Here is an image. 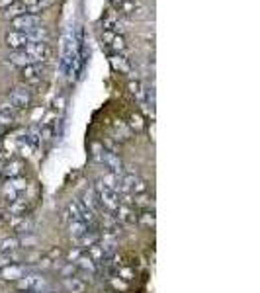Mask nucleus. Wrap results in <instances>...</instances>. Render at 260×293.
Returning a JSON list of instances; mask_svg holds the SVG:
<instances>
[{
	"label": "nucleus",
	"mask_w": 260,
	"mask_h": 293,
	"mask_svg": "<svg viewBox=\"0 0 260 293\" xmlns=\"http://www.w3.org/2000/svg\"><path fill=\"white\" fill-rule=\"evenodd\" d=\"M131 203H135L137 207H149L151 205V199L145 194H135V197L131 199Z\"/></svg>",
	"instance_id": "obj_26"
},
{
	"label": "nucleus",
	"mask_w": 260,
	"mask_h": 293,
	"mask_svg": "<svg viewBox=\"0 0 260 293\" xmlns=\"http://www.w3.org/2000/svg\"><path fill=\"white\" fill-rule=\"evenodd\" d=\"M98 161L104 164L106 168H110V172L116 174V176H120L124 172V163L120 161V157L114 151H102L100 157H98Z\"/></svg>",
	"instance_id": "obj_4"
},
{
	"label": "nucleus",
	"mask_w": 260,
	"mask_h": 293,
	"mask_svg": "<svg viewBox=\"0 0 260 293\" xmlns=\"http://www.w3.org/2000/svg\"><path fill=\"white\" fill-rule=\"evenodd\" d=\"M39 26H41V18L37 14H24L20 18L12 20L14 32H32V30L39 28Z\"/></svg>",
	"instance_id": "obj_3"
},
{
	"label": "nucleus",
	"mask_w": 260,
	"mask_h": 293,
	"mask_svg": "<svg viewBox=\"0 0 260 293\" xmlns=\"http://www.w3.org/2000/svg\"><path fill=\"white\" fill-rule=\"evenodd\" d=\"M24 276V268L22 266H6V268H2V278L4 280H20Z\"/></svg>",
	"instance_id": "obj_17"
},
{
	"label": "nucleus",
	"mask_w": 260,
	"mask_h": 293,
	"mask_svg": "<svg viewBox=\"0 0 260 293\" xmlns=\"http://www.w3.org/2000/svg\"><path fill=\"white\" fill-rule=\"evenodd\" d=\"M20 246V242H18V238H4L2 242H0V254H12L16 248Z\"/></svg>",
	"instance_id": "obj_23"
},
{
	"label": "nucleus",
	"mask_w": 260,
	"mask_h": 293,
	"mask_svg": "<svg viewBox=\"0 0 260 293\" xmlns=\"http://www.w3.org/2000/svg\"><path fill=\"white\" fill-rule=\"evenodd\" d=\"M94 192L98 195V201L104 205V207H108L110 211H114L122 201H120V194L118 192H114V190H110V188H106L104 184H100L98 182L96 188H94Z\"/></svg>",
	"instance_id": "obj_2"
},
{
	"label": "nucleus",
	"mask_w": 260,
	"mask_h": 293,
	"mask_svg": "<svg viewBox=\"0 0 260 293\" xmlns=\"http://www.w3.org/2000/svg\"><path fill=\"white\" fill-rule=\"evenodd\" d=\"M24 14H28V10H26V6H24L22 2H16V4H12L10 8H6V10H4V16H6V18H10V20L20 18V16H24Z\"/></svg>",
	"instance_id": "obj_18"
},
{
	"label": "nucleus",
	"mask_w": 260,
	"mask_h": 293,
	"mask_svg": "<svg viewBox=\"0 0 260 293\" xmlns=\"http://www.w3.org/2000/svg\"><path fill=\"white\" fill-rule=\"evenodd\" d=\"M12 262H14V256H12V254H0V270L6 268V266H10Z\"/></svg>",
	"instance_id": "obj_28"
},
{
	"label": "nucleus",
	"mask_w": 260,
	"mask_h": 293,
	"mask_svg": "<svg viewBox=\"0 0 260 293\" xmlns=\"http://www.w3.org/2000/svg\"><path fill=\"white\" fill-rule=\"evenodd\" d=\"M16 117H18V110L10 102H2L0 104V125L8 129L16 121Z\"/></svg>",
	"instance_id": "obj_8"
},
{
	"label": "nucleus",
	"mask_w": 260,
	"mask_h": 293,
	"mask_svg": "<svg viewBox=\"0 0 260 293\" xmlns=\"http://www.w3.org/2000/svg\"><path fill=\"white\" fill-rule=\"evenodd\" d=\"M82 203H84L90 211H94V213H98V209H100V201H98V195L94 190H86V192H84Z\"/></svg>",
	"instance_id": "obj_16"
},
{
	"label": "nucleus",
	"mask_w": 260,
	"mask_h": 293,
	"mask_svg": "<svg viewBox=\"0 0 260 293\" xmlns=\"http://www.w3.org/2000/svg\"><path fill=\"white\" fill-rule=\"evenodd\" d=\"M30 43H33V41L28 32H14L12 30V32L6 33V45L10 49H14V51H20V49H24Z\"/></svg>",
	"instance_id": "obj_5"
},
{
	"label": "nucleus",
	"mask_w": 260,
	"mask_h": 293,
	"mask_svg": "<svg viewBox=\"0 0 260 293\" xmlns=\"http://www.w3.org/2000/svg\"><path fill=\"white\" fill-rule=\"evenodd\" d=\"M43 278L37 276V274H26L20 278V290H26V292H37L43 288Z\"/></svg>",
	"instance_id": "obj_10"
},
{
	"label": "nucleus",
	"mask_w": 260,
	"mask_h": 293,
	"mask_svg": "<svg viewBox=\"0 0 260 293\" xmlns=\"http://www.w3.org/2000/svg\"><path fill=\"white\" fill-rule=\"evenodd\" d=\"M88 231V227H86V223H82V221H68V233H70V236L72 238H80L84 233Z\"/></svg>",
	"instance_id": "obj_19"
},
{
	"label": "nucleus",
	"mask_w": 260,
	"mask_h": 293,
	"mask_svg": "<svg viewBox=\"0 0 260 293\" xmlns=\"http://www.w3.org/2000/svg\"><path fill=\"white\" fill-rule=\"evenodd\" d=\"M112 65L116 66L118 70H122V72H130V65L122 55H112Z\"/></svg>",
	"instance_id": "obj_25"
},
{
	"label": "nucleus",
	"mask_w": 260,
	"mask_h": 293,
	"mask_svg": "<svg viewBox=\"0 0 260 293\" xmlns=\"http://www.w3.org/2000/svg\"><path fill=\"white\" fill-rule=\"evenodd\" d=\"M39 2H41V6H43V8H45V6H49V4H51V2H53V0H39Z\"/></svg>",
	"instance_id": "obj_32"
},
{
	"label": "nucleus",
	"mask_w": 260,
	"mask_h": 293,
	"mask_svg": "<svg viewBox=\"0 0 260 293\" xmlns=\"http://www.w3.org/2000/svg\"><path fill=\"white\" fill-rule=\"evenodd\" d=\"M98 240H100V233H96V231H86V233L78 238V242H80L82 248L94 246V244H98Z\"/></svg>",
	"instance_id": "obj_15"
},
{
	"label": "nucleus",
	"mask_w": 260,
	"mask_h": 293,
	"mask_svg": "<svg viewBox=\"0 0 260 293\" xmlns=\"http://www.w3.org/2000/svg\"><path fill=\"white\" fill-rule=\"evenodd\" d=\"M22 78L28 82V84H39L41 78H43V66L39 63L35 65H28V66H22Z\"/></svg>",
	"instance_id": "obj_9"
},
{
	"label": "nucleus",
	"mask_w": 260,
	"mask_h": 293,
	"mask_svg": "<svg viewBox=\"0 0 260 293\" xmlns=\"http://www.w3.org/2000/svg\"><path fill=\"white\" fill-rule=\"evenodd\" d=\"M0 174H4L6 180L8 178H18V176L24 174V163L22 161H10V163H6L2 166V172Z\"/></svg>",
	"instance_id": "obj_11"
},
{
	"label": "nucleus",
	"mask_w": 260,
	"mask_h": 293,
	"mask_svg": "<svg viewBox=\"0 0 260 293\" xmlns=\"http://www.w3.org/2000/svg\"><path fill=\"white\" fill-rule=\"evenodd\" d=\"M76 266L82 268V270H88V272H96V262L92 260L88 254H82V256L76 260Z\"/></svg>",
	"instance_id": "obj_24"
},
{
	"label": "nucleus",
	"mask_w": 260,
	"mask_h": 293,
	"mask_svg": "<svg viewBox=\"0 0 260 293\" xmlns=\"http://www.w3.org/2000/svg\"><path fill=\"white\" fill-rule=\"evenodd\" d=\"M2 133H6V127H2V125H0V135H2Z\"/></svg>",
	"instance_id": "obj_33"
},
{
	"label": "nucleus",
	"mask_w": 260,
	"mask_h": 293,
	"mask_svg": "<svg viewBox=\"0 0 260 293\" xmlns=\"http://www.w3.org/2000/svg\"><path fill=\"white\" fill-rule=\"evenodd\" d=\"M8 102L20 112V110H26L30 106V92L24 88V86H16L10 94H8Z\"/></svg>",
	"instance_id": "obj_6"
},
{
	"label": "nucleus",
	"mask_w": 260,
	"mask_h": 293,
	"mask_svg": "<svg viewBox=\"0 0 260 293\" xmlns=\"http://www.w3.org/2000/svg\"><path fill=\"white\" fill-rule=\"evenodd\" d=\"M65 286L68 288V292H72V293H82L86 290V282H82V280H78V278H66Z\"/></svg>",
	"instance_id": "obj_22"
},
{
	"label": "nucleus",
	"mask_w": 260,
	"mask_h": 293,
	"mask_svg": "<svg viewBox=\"0 0 260 293\" xmlns=\"http://www.w3.org/2000/svg\"><path fill=\"white\" fill-rule=\"evenodd\" d=\"M10 61H12L14 65H18V66H28V65H35V63H37V61H35L33 57H30L24 49L14 51V53L10 55Z\"/></svg>",
	"instance_id": "obj_13"
},
{
	"label": "nucleus",
	"mask_w": 260,
	"mask_h": 293,
	"mask_svg": "<svg viewBox=\"0 0 260 293\" xmlns=\"http://www.w3.org/2000/svg\"><path fill=\"white\" fill-rule=\"evenodd\" d=\"M28 190V182H26V178L24 176H18V178H8L4 184H2V188H0V195H2V199H6L8 203H14L20 194H24Z\"/></svg>",
	"instance_id": "obj_1"
},
{
	"label": "nucleus",
	"mask_w": 260,
	"mask_h": 293,
	"mask_svg": "<svg viewBox=\"0 0 260 293\" xmlns=\"http://www.w3.org/2000/svg\"><path fill=\"white\" fill-rule=\"evenodd\" d=\"M108 47L114 49L116 53H122V51L126 49V39H124V35H122V33H114L112 39L108 41Z\"/></svg>",
	"instance_id": "obj_20"
},
{
	"label": "nucleus",
	"mask_w": 260,
	"mask_h": 293,
	"mask_svg": "<svg viewBox=\"0 0 260 293\" xmlns=\"http://www.w3.org/2000/svg\"><path fill=\"white\" fill-rule=\"evenodd\" d=\"M112 217L116 219V223H135V221H137L135 211L131 209L130 205H126V203H120V205L112 211Z\"/></svg>",
	"instance_id": "obj_7"
},
{
	"label": "nucleus",
	"mask_w": 260,
	"mask_h": 293,
	"mask_svg": "<svg viewBox=\"0 0 260 293\" xmlns=\"http://www.w3.org/2000/svg\"><path fill=\"white\" fill-rule=\"evenodd\" d=\"M114 8L124 12V14H130V16H135V12L139 10V4L135 0H112Z\"/></svg>",
	"instance_id": "obj_12"
},
{
	"label": "nucleus",
	"mask_w": 260,
	"mask_h": 293,
	"mask_svg": "<svg viewBox=\"0 0 260 293\" xmlns=\"http://www.w3.org/2000/svg\"><path fill=\"white\" fill-rule=\"evenodd\" d=\"M16 2H18V0H0V8L6 10V8H10V6L16 4Z\"/></svg>",
	"instance_id": "obj_30"
},
{
	"label": "nucleus",
	"mask_w": 260,
	"mask_h": 293,
	"mask_svg": "<svg viewBox=\"0 0 260 293\" xmlns=\"http://www.w3.org/2000/svg\"><path fill=\"white\" fill-rule=\"evenodd\" d=\"M66 219L68 221H82V217H80V203L78 201H70L66 205Z\"/></svg>",
	"instance_id": "obj_21"
},
{
	"label": "nucleus",
	"mask_w": 260,
	"mask_h": 293,
	"mask_svg": "<svg viewBox=\"0 0 260 293\" xmlns=\"http://www.w3.org/2000/svg\"><path fill=\"white\" fill-rule=\"evenodd\" d=\"M118 274H120V276H124V280H128V282L133 278V272H131L130 268H118Z\"/></svg>",
	"instance_id": "obj_29"
},
{
	"label": "nucleus",
	"mask_w": 260,
	"mask_h": 293,
	"mask_svg": "<svg viewBox=\"0 0 260 293\" xmlns=\"http://www.w3.org/2000/svg\"><path fill=\"white\" fill-rule=\"evenodd\" d=\"M137 219H139L143 225H151V227L155 225V217H153V213H147V211H145V213L137 215Z\"/></svg>",
	"instance_id": "obj_27"
},
{
	"label": "nucleus",
	"mask_w": 260,
	"mask_h": 293,
	"mask_svg": "<svg viewBox=\"0 0 260 293\" xmlns=\"http://www.w3.org/2000/svg\"><path fill=\"white\" fill-rule=\"evenodd\" d=\"M98 182H100V184H104L106 188H110V190H114V192H118V194H120V186H122V180H120V176H116V174L108 172V174H104V176H102Z\"/></svg>",
	"instance_id": "obj_14"
},
{
	"label": "nucleus",
	"mask_w": 260,
	"mask_h": 293,
	"mask_svg": "<svg viewBox=\"0 0 260 293\" xmlns=\"http://www.w3.org/2000/svg\"><path fill=\"white\" fill-rule=\"evenodd\" d=\"M131 121H133V127H137V129H139V127L143 125V123H141V117H139V116H133V117H131Z\"/></svg>",
	"instance_id": "obj_31"
}]
</instances>
